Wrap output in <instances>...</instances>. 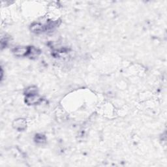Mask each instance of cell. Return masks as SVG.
I'll return each mask as SVG.
<instances>
[{
    "label": "cell",
    "instance_id": "cell-2",
    "mask_svg": "<svg viewBox=\"0 0 167 167\" xmlns=\"http://www.w3.org/2000/svg\"><path fill=\"white\" fill-rule=\"evenodd\" d=\"M41 100V98L37 94H33V95H27L26 97V102L30 105H33L39 103Z\"/></svg>",
    "mask_w": 167,
    "mask_h": 167
},
{
    "label": "cell",
    "instance_id": "cell-5",
    "mask_svg": "<svg viewBox=\"0 0 167 167\" xmlns=\"http://www.w3.org/2000/svg\"><path fill=\"white\" fill-rule=\"evenodd\" d=\"M26 95H33V94H36L37 92V88L36 87L31 86L28 88L26 89Z\"/></svg>",
    "mask_w": 167,
    "mask_h": 167
},
{
    "label": "cell",
    "instance_id": "cell-6",
    "mask_svg": "<svg viewBox=\"0 0 167 167\" xmlns=\"http://www.w3.org/2000/svg\"><path fill=\"white\" fill-rule=\"evenodd\" d=\"M35 138H36L35 140L37 143L43 144V143H44V142H45V141H46V138H45L44 135L37 134V135H36Z\"/></svg>",
    "mask_w": 167,
    "mask_h": 167
},
{
    "label": "cell",
    "instance_id": "cell-1",
    "mask_svg": "<svg viewBox=\"0 0 167 167\" xmlns=\"http://www.w3.org/2000/svg\"><path fill=\"white\" fill-rule=\"evenodd\" d=\"M30 48L31 47H17L14 50L13 52L16 56H18V57L26 56V55H29L30 52Z\"/></svg>",
    "mask_w": 167,
    "mask_h": 167
},
{
    "label": "cell",
    "instance_id": "cell-3",
    "mask_svg": "<svg viewBox=\"0 0 167 167\" xmlns=\"http://www.w3.org/2000/svg\"><path fill=\"white\" fill-rule=\"evenodd\" d=\"M13 127L17 130L22 131L26 127V121L24 119H17L13 122Z\"/></svg>",
    "mask_w": 167,
    "mask_h": 167
},
{
    "label": "cell",
    "instance_id": "cell-4",
    "mask_svg": "<svg viewBox=\"0 0 167 167\" xmlns=\"http://www.w3.org/2000/svg\"><path fill=\"white\" fill-rule=\"evenodd\" d=\"M44 30V26L39 23H34L31 26V30L33 32H39Z\"/></svg>",
    "mask_w": 167,
    "mask_h": 167
}]
</instances>
